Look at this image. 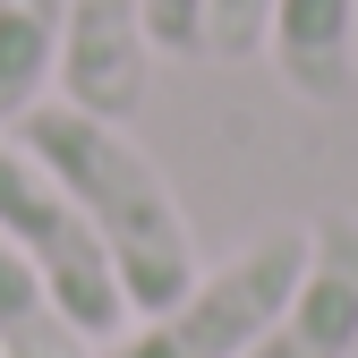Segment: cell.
Listing matches in <instances>:
<instances>
[{"mask_svg": "<svg viewBox=\"0 0 358 358\" xmlns=\"http://www.w3.org/2000/svg\"><path fill=\"white\" fill-rule=\"evenodd\" d=\"M17 145L60 179V196L94 222V239L120 273L128 316H154L188 290L205 264H196V222L188 205L171 196V179L154 171V154L128 137V120H94L60 94H43L17 120Z\"/></svg>", "mask_w": 358, "mask_h": 358, "instance_id": "6da1fadb", "label": "cell"}, {"mask_svg": "<svg viewBox=\"0 0 358 358\" xmlns=\"http://www.w3.org/2000/svg\"><path fill=\"white\" fill-rule=\"evenodd\" d=\"M299 273H307V222H273L222 264H205L171 307L137 316L120 341H103V358H248V341L282 316Z\"/></svg>", "mask_w": 358, "mask_h": 358, "instance_id": "7a4b0ae2", "label": "cell"}, {"mask_svg": "<svg viewBox=\"0 0 358 358\" xmlns=\"http://www.w3.org/2000/svg\"><path fill=\"white\" fill-rule=\"evenodd\" d=\"M0 248H9L17 264H34V282L52 290V307H60L94 350L137 324L128 299H120L111 256H103V239H94V222H85V213L60 196V179L17 145V128H0Z\"/></svg>", "mask_w": 358, "mask_h": 358, "instance_id": "3957f363", "label": "cell"}, {"mask_svg": "<svg viewBox=\"0 0 358 358\" xmlns=\"http://www.w3.org/2000/svg\"><path fill=\"white\" fill-rule=\"evenodd\" d=\"M248 358H358V213L333 205L307 222V273Z\"/></svg>", "mask_w": 358, "mask_h": 358, "instance_id": "277c9868", "label": "cell"}, {"mask_svg": "<svg viewBox=\"0 0 358 358\" xmlns=\"http://www.w3.org/2000/svg\"><path fill=\"white\" fill-rule=\"evenodd\" d=\"M145 69H154L145 0H69V26H60V103L94 111V120H137Z\"/></svg>", "mask_w": 358, "mask_h": 358, "instance_id": "5b68a950", "label": "cell"}, {"mask_svg": "<svg viewBox=\"0 0 358 358\" xmlns=\"http://www.w3.org/2000/svg\"><path fill=\"white\" fill-rule=\"evenodd\" d=\"M264 60L282 69V85L299 103H350L358 94V0H273V34Z\"/></svg>", "mask_w": 358, "mask_h": 358, "instance_id": "8992f818", "label": "cell"}, {"mask_svg": "<svg viewBox=\"0 0 358 358\" xmlns=\"http://www.w3.org/2000/svg\"><path fill=\"white\" fill-rule=\"evenodd\" d=\"M60 26L69 0H0V128H17L60 85Z\"/></svg>", "mask_w": 358, "mask_h": 358, "instance_id": "52a82bcc", "label": "cell"}, {"mask_svg": "<svg viewBox=\"0 0 358 358\" xmlns=\"http://www.w3.org/2000/svg\"><path fill=\"white\" fill-rule=\"evenodd\" d=\"M0 350H9V358H103L52 307V290L34 282V264H17L9 248H0Z\"/></svg>", "mask_w": 358, "mask_h": 358, "instance_id": "ba28073f", "label": "cell"}, {"mask_svg": "<svg viewBox=\"0 0 358 358\" xmlns=\"http://www.w3.org/2000/svg\"><path fill=\"white\" fill-rule=\"evenodd\" d=\"M273 0H205V60H264Z\"/></svg>", "mask_w": 358, "mask_h": 358, "instance_id": "9c48e42d", "label": "cell"}, {"mask_svg": "<svg viewBox=\"0 0 358 358\" xmlns=\"http://www.w3.org/2000/svg\"><path fill=\"white\" fill-rule=\"evenodd\" d=\"M145 34H154V52L205 60V0H145Z\"/></svg>", "mask_w": 358, "mask_h": 358, "instance_id": "30bf717a", "label": "cell"}, {"mask_svg": "<svg viewBox=\"0 0 358 358\" xmlns=\"http://www.w3.org/2000/svg\"><path fill=\"white\" fill-rule=\"evenodd\" d=\"M0 358H9V350H0Z\"/></svg>", "mask_w": 358, "mask_h": 358, "instance_id": "8fae6325", "label": "cell"}]
</instances>
